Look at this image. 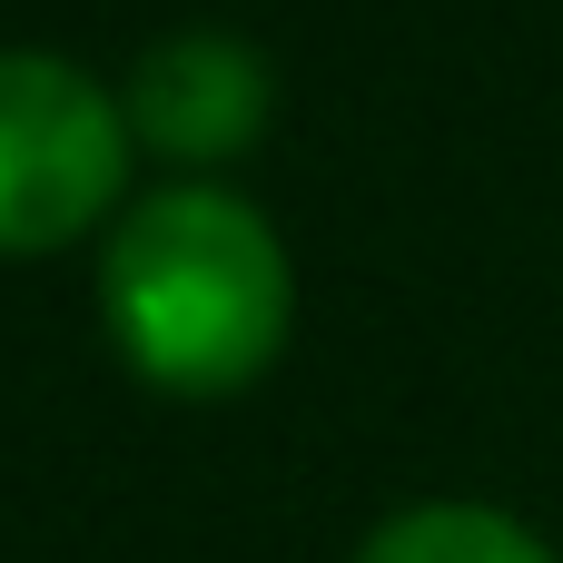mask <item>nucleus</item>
I'll list each match as a JSON object with an SVG mask.
<instances>
[{"mask_svg": "<svg viewBox=\"0 0 563 563\" xmlns=\"http://www.w3.org/2000/svg\"><path fill=\"white\" fill-rule=\"evenodd\" d=\"M119 356L168 396H228L287 346V247L228 188H158L99 257Z\"/></svg>", "mask_w": 563, "mask_h": 563, "instance_id": "f257e3e1", "label": "nucleus"}, {"mask_svg": "<svg viewBox=\"0 0 563 563\" xmlns=\"http://www.w3.org/2000/svg\"><path fill=\"white\" fill-rule=\"evenodd\" d=\"M129 168V109L59 49H0V247L79 238Z\"/></svg>", "mask_w": 563, "mask_h": 563, "instance_id": "f03ea898", "label": "nucleus"}, {"mask_svg": "<svg viewBox=\"0 0 563 563\" xmlns=\"http://www.w3.org/2000/svg\"><path fill=\"white\" fill-rule=\"evenodd\" d=\"M267 119V59L238 30H168L129 79V129L168 158H228Z\"/></svg>", "mask_w": 563, "mask_h": 563, "instance_id": "7ed1b4c3", "label": "nucleus"}, {"mask_svg": "<svg viewBox=\"0 0 563 563\" xmlns=\"http://www.w3.org/2000/svg\"><path fill=\"white\" fill-rule=\"evenodd\" d=\"M356 563H554V554L495 505H406L366 534Z\"/></svg>", "mask_w": 563, "mask_h": 563, "instance_id": "20e7f679", "label": "nucleus"}]
</instances>
